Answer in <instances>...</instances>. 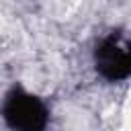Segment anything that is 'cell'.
<instances>
[{
    "instance_id": "6da1fadb",
    "label": "cell",
    "mask_w": 131,
    "mask_h": 131,
    "mask_svg": "<svg viewBox=\"0 0 131 131\" xmlns=\"http://www.w3.org/2000/svg\"><path fill=\"white\" fill-rule=\"evenodd\" d=\"M4 119L14 131H43L47 125V108L39 98L14 90L6 98Z\"/></svg>"
},
{
    "instance_id": "7a4b0ae2",
    "label": "cell",
    "mask_w": 131,
    "mask_h": 131,
    "mask_svg": "<svg viewBox=\"0 0 131 131\" xmlns=\"http://www.w3.org/2000/svg\"><path fill=\"white\" fill-rule=\"evenodd\" d=\"M96 70L106 80H123L131 72V55L127 43L119 35H111L96 47Z\"/></svg>"
}]
</instances>
